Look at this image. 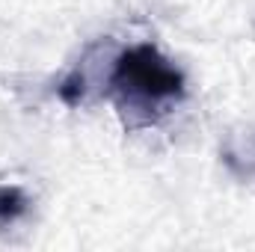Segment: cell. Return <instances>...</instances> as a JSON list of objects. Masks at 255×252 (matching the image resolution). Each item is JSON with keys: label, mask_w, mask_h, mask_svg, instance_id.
<instances>
[{"label": "cell", "mask_w": 255, "mask_h": 252, "mask_svg": "<svg viewBox=\"0 0 255 252\" xmlns=\"http://www.w3.org/2000/svg\"><path fill=\"white\" fill-rule=\"evenodd\" d=\"M107 86L130 127L151 125L184 98V74L154 45H133L116 54Z\"/></svg>", "instance_id": "obj_1"}, {"label": "cell", "mask_w": 255, "mask_h": 252, "mask_svg": "<svg viewBox=\"0 0 255 252\" xmlns=\"http://www.w3.org/2000/svg\"><path fill=\"white\" fill-rule=\"evenodd\" d=\"M27 208H30V202H27L24 190L15 184H0V223L3 226L21 220L27 214Z\"/></svg>", "instance_id": "obj_2"}]
</instances>
